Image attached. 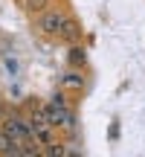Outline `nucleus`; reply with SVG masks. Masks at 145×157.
<instances>
[{
	"label": "nucleus",
	"mask_w": 145,
	"mask_h": 157,
	"mask_svg": "<svg viewBox=\"0 0 145 157\" xmlns=\"http://www.w3.org/2000/svg\"><path fill=\"white\" fill-rule=\"evenodd\" d=\"M44 111H46V117H50V122L55 125V128H58V125H61V128H72V125H76V119H72L64 96H52V99L46 102Z\"/></svg>",
	"instance_id": "nucleus-1"
},
{
	"label": "nucleus",
	"mask_w": 145,
	"mask_h": 157,
	"mask_svg": "<svg viewBox=\"0 0 145 157\" xmlns=\"http://www.w3.org/2000/svg\"><path fill=\"white\" fill-rule=\"evenodd\" d=\"M0 154H20V143L12 140V137L3 131V125H0Z\"/></svg>",
	"instance_id": "nucleus-5"
},
{
	"label": "nucleus",
	"mask_w": 145,
	"mask_h": 157,
	"mask_svg": "<svg viewBox=\"0 0 145 157\" xmlns=\"http://www.w3.org/2000/svg\"><path fill=\"white\" fill-rule=\"evenodd\" d=\"M61 38H64V41H70V44H76V41L81 38V29L76 26V21H70V17L64 21V26H61Z\"/></svg>",
	"instance_id": "nucleus-6"
},
{
	"label": "nucleus",
	"mask_w": 145,
	"mask_h": 157,
	"mask_svg": "<svg viewBox=\"0 0 145 157\" xmlns=\"http://www.w3.org/2000/svg\"><path fill=\"white\" fill-rule=\"evenodd\" d=\"M29 122H32V134H35V140L41 143V146H46V143H52L55 140V134H52V128H55V125L50 122V117H46V111L44 108H35L32 113H29Z\"/></svg>",
	"instance_id": "nucleus-2"
},
{
	"label": "nucleus",
	"mask_w": 145,
	"mask_h": 157,
	"mask_svg": "<svg viewBox=\"0 0 145 157\" xmlns=\"http://www.w3.org/2000/svg\"><path fill=\"white\" fill-rule=\"evenodd\" d=\"M3 131L12 137V140H17V143L35 140V134H32V122H29L26 117H6V119H3Z\"/></svg>",
	"instance_id": "nucleus-3"
},
{
	"label": "nucleus",
	"mask_w": 145,
	"mask_h": 157,
	"mask_svg": "<svg viewBox=\"0 0 145 157\" xmlns=\"http://www.w3.org/2000/svg\"><path fill=\"white\" fill-rule=\"evenodd\" d=\"M64 82H67V84H81V78H78V76H64Z\"/></svg>",
	"instance_id": "nucleus-10"
},
{
	"label": "nucleus",
	"mask_w": 145,
	"mask_h": 157,
	"mask_svg": "<svg viewBox=\"0 0 145 157\" xmlns=\"http://www.w3.org/2000/svg\"><path fill=\"white\" fill-rule=\"evenodd\" d=\"M70 61L76 64V67H78V61H84V56H81V50H78V47H72V50H70Z\"/></svg>",
	"instance_id": "nucleus-9"
},
{
	"label": "nucleus",
	"mask_w": 145,
	"mask_h": 157,
	"mask_svg": "<svg viewBox=\"0 0 145 157\" xmlns=\"http://www.w3.org/2000/svg\"><path fill=\"white\" fill-rule=\"evenodd\" d=\"M46 3H50V0H23V6H26L29 12H35V15H38V12H44Z\"/></svg>",
	"instance_id": "nucleus-7"
},
{
	"label": "nucleus",
	"mask_w": 145,
	"mask_h": 157,
	"mask_svg": "<svg viewBox=\"0 0 145 157\" xmlns=\"http://www.w3.org/2000/svg\"><path fill=\"white\" fill-rule=\"evenodd\" d=\"M44 151H46V154H55V157H64V151H67V148H64V146H58V143H46V146H44Z\"/></svg>",
	"instance_id": "nucleus-8"
},
{
	"label": "nucleus",
	"mask_w": 145,
	"mask_h": 157,
	"mask_svg": "<svg viewBox=\"0 0 145 157\" xmlns=\"http://www.w3.org/2000/svg\"><path fill=\"white\" fill-rule=\"evenodd\" d=\"M64 21H67V17H64L61 12H50V9L38 12V29H41V32H46V35H61Z\"/></svg>",
	"instance_id": "nucleus-4"
}]
</instances>
